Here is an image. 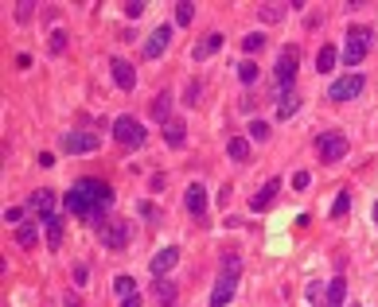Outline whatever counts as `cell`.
Returning a JSON list of instances; mask_svg holds the SVG:
<instances>
[{
  "label": "cell",
  "instance_id": "obj_22",
  "mask_svg": "<svg viewBox=\"0 0 378 307\" xmlns=\"http://www.w3.org/2000/svg\"><path fill=\"white\" fill-rule=\"evenodd\" d=\"M43 230H47V245L59 249L62 245V214H51L47 222H43Z\"/></svg>",
  "mask_w": 378,
  "mask_h": 307
},
{
  "label": "cell",
  "instance_id": "obj_13",
  "mask_svg": "<svg viewBox=\"0 0 378 307\" xmlns=\"http://www.w3.org/2000/svg\"><path fill=\"white\" fill-rule=\"evenodd\" d=\"M168 43H172V24H160L156 32L145 39V59H160V55L168 51Z\"/></svg>",
  "mask_w": 378,
  "mask_h": 307
},
{
  "label": "cell",
  "instance_id": "obj_23",
  "mask_svg": "<svg viewBox=\"0 0 378 307\" xmlns=\"http://www.w3.org/2000/svg\"><path fill=\"white\" fill-rule=\"evenodd\" d=\"M335 62H340V51L331 47V43H328V47H320V55H316V74H328Z\"/></svg>",
  "mask_w": 378,
  "mask_h": 307
},
{
  "label": "cell",
  "instance_id": "obj_38",
  "mask_svg": "<svg viewBox=\"0 0 378 307\" xmlns=\"http://www.w3.org/2000/svg\"><path fill=\"white\" fill-rule=\"evenodd\" d=\"M199 90H203V82H191V86H187V94H183V101H187V106H196V101H199Z\"/></svg>",
  "mask_w": 378,
  "mask_h": 307
},
{
  "label": "cell",
  "instance_id": "obj_43",
  "mask_svg": "<svg viewBox=\"0 0 378 307\" xmlns=\"http://www.w3.org/2000/svg\"><path fill=\"white\" fill-rule=\"evenodd\" d=\"M121 307H141V295H137V292H133V295H125Z\"/></svg>",
  "mask_w": 378,
  "mask_h": 307
},
{
  "label": "cell",
  "instance_id": "obj_8",
  "mask_svg": "<svg viewBox=\"0 0 378 307\" xmlns=\"http://www.w3.org/2000/svg\"><path fill=\"white\" fill-rule=\"evenodd\" d=\"M363 90H366V78H363V74H343L340 82H331L328 97L335 101V106H343V101H351V97H359Z\"/></svg>",
  "mask_w": 378,
  "mask_h": 307
},
{
  "label": "cell",
  "instance_id": "obj_40",
  "mask_svg": "<svg viewBox=\"0 0 378 307\" xmlns=\"http://www.w3.org/2000/svg\"><path fill=\"white\" fill-rule=\"evenodd\" d=\"M164 183H168V179H164V171H156V175L148 179V187H152V191H164Z\"/></svg>",
  "mask_w": 378,
  "mask_h": 307
},
{
  "label": "cell",
  "instance_id": "obj_25",
  "mask_svg": "<svg viewBox=\"0 0 378 307\" xmlns=\"http://www.w3.org/2000/svg\"><path fill=\"white\" fill-rule=\"evenodd\" d=\"M226 152H231L234 164H246V160H250V140H246V136H234V140L226 144Z\"/></svg>",
  "mask_w": 378,
  "mask_h": 307
},
{
  "label": "cell",
  "instance_id": "obj_30",
  "mask_svg": "<svg viewBox=\"0 0 378 307\" xmlns=\"http://www.w3.org/2000/svg\"><path fill=\"white\" fill-rule=\"evenodd\" d=\"M261 47H265V36H261V32H250V36L242 39V51H246V55H257Z\"/></svg>",
  "mask_w": 378,
  "mask_h": 307
},
{
  "label": "cell",
  "instance_id": "obj_7",
  "mask_svg": "<svg viewBox=\"0 0 378 307\" xmlns=\"http://www.w3.org/2000/svg\"><path fill=\"white\" fill-rule=\"evenodd\" d=\"M316 152L324 164H340L343 156H347V136L343 132H320L316 136Z\"/></svg>",
  "mask_w": 378,
  "mask_h": 307
},
{
  "label": "cell",
  "instance_id": "obj_42",
  "mask_svg": "<svg viewBox=\"0 0 378 307\" xmlns=\"http://www.w3.org/2000/svg\"><path fill=\"white\" fill-rule=\"evenodd\" d=\"M141 214H145L148 222H156V210H152V202H141Z\"/></svg>",
  "mask_w": 378,
  "mask_h": 307
},
{
  "label": "cell",
  "instance_id": "obj_12",
  "mask_svg": "<svg viewBox=\"0 0 378 307\" xmlns=\"http://www.w3.org/2000/svg\"><path fill=\"white\" fill-rule=\"evenodd\" d=\"M55 202H59V199H55V191H47V187H43V191H36V195L27 199V210L36 214L39 222H47L51 214H55Z\"/></svg>",
  "mask_w": 378,
  "mask_h": 307
},
{
  "label": "cell",
  "instance_id": "obj_5",
  "mask_svg": "<svg viewBox=\"0 0 378 307\" xmlns=\"http://www.w3.org/2000/svg\"><path fill=\"white\" fill-rule=\"evenodd\" d=\"M296 66H300V47H296V43H289V47L281 51L277 66H273L277 90H293V82H296Z\"/></svg>",
  "mask_w": 378,
  "mask_h": 307
},
{
  "label": "cell",
  "instance_id": "obj_45",
  "mask_svg": "<svg viewBox=\"0 0 378 307\" xmlns=\"http://www.w3.org/2000/svg\"><path fill=\"white\" fill-rule=\"evenodd\" d=\"M347 307H359V304H347Z\"/></svg>",
  "mask_w": 378,
  "mask_h": 307
},
{
  "label": "cell",
  "instance_id": "obj_37",
  "mask_svg": "<svg viewBox=\"0 0 378 307\" xmlns=\"http://www.w3.org/2000/svg\"><path fill=\"white\" fill-rule=\"evenodd\" d=\"M308 183H312L308 171H296V175H293V191H308Z\"/></svg>",
  "mask_w": 378,
  "mask_h": 307
},
{
  "label": "cell",
  "instance_id": "obj_28",
  "mask_svg": "<svg viewBox=\"0 0 378 307\" xmlns=\"http://www.w3.org/2000/svg\"><path fill=\"white\" fill-rule=\"evenodd\" d=\"M191 20H196V8H191L187 0H180V4H176V24H180V27H191Z\"/></svg>",
  "mask_w": 378,
  "mask_h": 307
},
{
  "label": "cell",
  "instance_id": "obj_10",
  "mask_svg": "<svg viewBox=\"0 0 378 307\" xmlns=\"http://www.w3.org/2000/svg\"><path fill=\"white\" fill-rule=\"evenodd\" d=\"M183 206H187V214L196 222H207V191H203V183H191L183 191Z\"/></svg>",
  "mask_w": 378,
  "mask_h": 307
},
{
  "label": "cell",
  "instance_id": "obj_3",
  "mask_svg": "<svg viewBox=\"0 0 378 307\" xmlns=\"http://www.w3.org/2000/svg\"><path fill=\"white\" fill-rule=\"evenodd\" d=\"M370 43H375V32L366 24H351L347 36H343V51H340V62L343 66H359V62L370 55Z\"/></svg>",
  "mask_w": 378,
  "mask_h": 307
},
{
  "label": "cell",
  "instance_id": "obj_14",
  "mask_svg": "<svg viewBox=\"0 0 378 307\" xmlns=\"http://www.w3.org/2000/svg\"><path fill=\"white\" fill-rule=\"evenodd\" d=\"M176 265H180V249L176 245H164L156 253V257L148 260V269H152V276H168L172 269H176Z\"/></svg>",
  "mask_w": 378,
  "mask_h": 307
},
{
  "label": "cell",
  "instance_id": "obj_36",
  "mask_svg": "<svg viewBox=\"0 0 378 307\" xmlns=\"http://www.w3.org/2000/svg\"><path fill=\"white\" fill-rule=\"evenodd\" d=\"M32 12H36V4H16V20H20V24H27Z\"/></svg>",
  "mask_w": 378,
  "mask_h": 307
},
{
  "label": "cell",
  "instance_id": "obj_20",
  "mask_svg": "<svg viewBox=\"0 0 378 307\" xmlns=\"http://www.w3.org/2000/svg\"><path fill=\"white\" fill-rule=\"evenodd\" d=\"M296 109H300V97H296V90H281V101H277V121L293 117Z\"/></svg>",
  "mask_w": 378,
  "mask_h": 307
},
{
  "label": "cell",
  "instance_id": "obj_33",
  "mask_svg": "<svg viewBox=\"0 0 378 307\" xmlns=\"http://www.w3.org/2000/svg\"><path fill=\"white\" fill-rule=\"evenodd\" d=\"M113 288H117V295L125 299V295L137 292V280H133V276H113Z\"/></svg>",
  "mask_w": 378,
  "mask_h": 307
},
{
  "label": "cell",
  "instance_id": "obj_16",
  "mask_svg": "<svg viewBox=\"0 0 378 307\" xmlns=\"http://www.w3.org/2000/svg\"><path fill=\"white\" fill-rule=\"evenodd\" d=\"M152 299H156L160 307H172L176 299H180V288H176L168 276H156V280H152Z\"/></svg>",
  "mask_w": 378,
  "mask_h": 307
},
{
  "label": "cell",
  "instance_id": "obj_35",
  "mask_svg": "<svg viewBox=\"0 0 378 307\" xmlns=\"http://www.w3.org/2000/svg\"><path fill=\"white\" fill-rule=\"evenodd\" d=\"M24 206H8V210H4V222H12V225H20V222H24Z\"/></svg>",
  "mask_w": 378,
  "mask_h": 307
},
{
  "label": "cell",
  "instance_id": "obj_6",
  "mask_svg": "<svg viewBox=\"0 0 378 307\" xmlns=\"http://www.w3.org/2000/svg\"><path fill=\"white\" fill-rule=\"evenodd\" d=\"M98 237H102V245L106 249H125L129 245V237H133V225H129V218H117V214H110V222L98 230Z\"/></svg>",
  "mask_w": 378,
  "mask_h": 307
},
{
  "label": "cell",
  "instance_id": "obj_24",
  "mask_svg": "<svg viewBox=\"0 0 378 307\" xmlns=\"http://www.w3.org/2000/svg\"><path fill=\"white\" fill-rule=\"evenodd\" d=\"M36 222H20V225H16V245H20V249H32V245H36Z\"/></svg>",
  "mask_w": 378,
  "mask_h": 307
},
{
  "label": "cell",
  "instance_id": "obj_32",
  "mask_svg": "<svg viewBox=\"0 0 378 307\" xmlns=\"http://www.w3.org/2000/svg\"><path fill=\"white\" fill-rule=\"evenodd\" d=\"M51 55H62V51H67V27H55V32H51Z\"/></svg>",
  "mask_w": 378,
  "mask_h": 307
},
{
  "label": "cell",
  "instance_id": "obj_15",
  "mask_svg": "<svg viewBox=\"0 0 378 307\" xmlns=\"http://www.w3.org/2000/svg\"><path fill=\"white\" fill-rule=\"evenodd\" d=\"M110 71H113V82H117V90H133L137 86V71H133V62L129 59H110Z\"/></svg>",
  "mask_w": 378,
  "mask_h": 307
},
{
  "label": "cell",
  "instance_id": "obj_44",
  "mask_svg": "<svg viewBox=\"0 0 378 307\" xmlns=\"http://www.w3.org/2000/svg\"><path fill=\"white\" fill-rule=\"evenodd\" d=\"M375 225H378V202H375Z\"/></svg>",
  "mask_w": 378,
  "mask_h": 307
},
{
  "label": "cell",
  "instance_id": "obj_29",
  "mask_svg": "<svg viewBox=\"0 0 378 307\" xmlns=\"http://www.w3.org/2000/svg\"><path fill=\"white\" fill-rule=\"evenodd\" d=\"M347 210H351V195H347V191H340V195H335V202H331V218H347Z\"/></svg>",
  "mask_w": 378,
  "mask_h": 307
},
{
  "label": "cell",
  "instance_id": "obj_11",
  "mask_svg": "<svg viewBox=\"0 0 378 307\" xmlns=\"http://www.w3.org/2000/svg\"><path fill=\"white\" fill-rule=\"evenodd\" d=\"M277 195H281V179L273 175V179H265V183H261V191L250 199V210H254V214H265L269 206H273V199H277Z\"/></svg>",
  "mask_w": 378,
  "mask_h": 307
},
{
  "label": "cell",
  "instance_id": "obj_27",
  "mask_svg": "<svg viewBox=\"0 0 378 307\" xmlns=\"http://www.w3.org/2000/svg\"><path fill=\"white\" fill-rule=\"evenodd\" d=\"M257 20H261V24H277V20H285V8H277V4H261V8H257Z\"/></svg>",
  "mask_w": 378,
  "mask_h": 307
},
{
  "label": "cell",
  "instance_id": "obj_17",
  "mask_svg": "<svg viewBox=\"0 0 378 307\" xmlns=\"http://www.w3.org/2000/svg\"><path fill=\"white\" fill-rule=\"evenodd\" d=\"M222 43H226V36H222V32H211L207 39H199V47L191 51V59H211L215 51H222Z\"/></svg>",
  "mask_w": 378,
  "mask_h": 307
},
{
  "label": "cell",
  "instance_id": "obj_18",
  "mask_svg": "<svg viewBox=\"0 0 378 307\" xmlns=\"http://www.w3.org/2000/svg\"><path fill=\"white\" fill-rule=\"evenodd\" d=\"M164 140H168V148H183V140H187V125L172 117L168 125H164Z\"/></svg>",
  "mask_w": 378,
  "mask_h": 307
},
{
  "label": "cell",
  "instance_id": "obj_1",
  "mask_svg": "<svg viewBox=\"0 0 378 307\" xmlns=\"http://www.w3.org/2000/svg\"><path fill=\"white\" fill-rule=\"evenodd\" d=\"M67 210L78 214L82 222L90 225H106L110 222V202H113V187L106 183V179H78L71 191H67Z\"/></svg>",
  "mask_w": 378,
  "mask_h": 307
},
{
  "label": "cell",
  "instance_id": "obj_31",
  "mask_svg": "<svg viewBox=\"0 0 378 307\" xmlns=\"http://www.w3.org/2000/svg\"><path fill=\"white\" fill-rule=\"evenodd\" d=\"M238 82H242V86H254L257 82V62L246 59L242 66H238Z\"/></svg>",
  "mask_w": 378,
  "mask_h": 307
},
{
  "label": "cell",
  "instance_id": "obj_4",
  "mask_svg": "<svg viewBox=\"0 0 378 307\" xmlns=\"http://www.w3.org/2000/svg\"><path fill=\"white\" fill-rule=\"evenodd\" d=\"M113 140L121 144V148H145L148 132H145V125L133 121V117H113Z\"/></svg>",
  "mask_w": 378,
  "mask_h": 307
},
{
  "label": "cell",
  "instance_id": "obj_26",
  "mask_svg": "<svg viewBox=\"0 0 378 307\" xmlns=\"http://www.w3.org/2000/svg\"><path fill=\"white\" fill-rule=\"evenodd\" d=\"M308 304H312V307H328V292H324V284H320V280H312V284H308Z\"/></svg>",
  "mask_w": 378,
  "mask_h": 307
},
{
  "label": "cell",
  "instance_id": "obj_2",
  "mask_svg": "<svg viewBox=\"0 0 378 307\" xmlns=\"http://www.w3.org/2000/svg\"><path fill=\"white\" fill-rule=\"evenodd\" d=\"M238 276H242V257L238 253H226L222 257V272L215 280V292H211V307H226L234 299V288H238Z\"/></svg>",
  "mask_w": 378,
  "mask_h": 307
},
{
  "label": "cell",
  "instance_id": "obj_39",
  "mask_svg": "<svg viewBox=\"0 0 378 307\" xmlns=\"http://www.w3.org/2000/svg\"><path fill=\"white\" fill-rule=\"evenodd\" d=\"M86 280H90V269H86V265H74V284H78V288H82Z\"/></svg>",
  "mask_w": 378,
  "mask_h": 307
},
{
  "label": "cell",
  "instance_id": "obj_34",
  "mask_svg": "<svg viewBox=\"0 0 378 307\" xmlns=\"http://www.w3.org/2000/svg\"><path fill=\"white\" fill-rule=\"evenodd\" d=\"M250 140H257V144L269 140V125L265 121H250Z\"/></svg>",
  "mask_w": 378,
  "mask_h": 307
},
{
  "label": "cell",
  "instance_id": "obj_19",
  "mask_svg": "<svg viewBox=\"0 0 378 307\" xmlns=\"http://www.w3.org/2000/svg\"><path fill=\"white\" fill-rule=\"evenodd\" d=\"M148 113H152L156 121H164V125H168V121H172V94H168V90L152 97V106H148Z\"/></svg>",
  "mask_w": 378,
  "mask_h": 307
},
{
  "label": "cell",
  "instance_id": "obj_21",
  "mask_svg": "<svg viewBox=\"0 0 378 307\" xmlns=\"http://www.w3.org/2000/svg\"><path fill=\"white\" fill-rule=\"evenodd\" d=\"M343 299H347V276H331V284H328V307H343Z\"/></svg>",
  "mask_w": 378,
  "mask_h": 307
},
{
  "label": "cell",
  "instance_id": "obj_41",
  "mask_svg": "<svg viewBox=\"0 0 378 307\" xmlns=\"http://www.w3.org/2000/svg\"><path fill=\"white\" fill-rule=\"evenodd\" d=\"M141 12H145V4H125V16H129V20H137Z\"/></svg>",
  "mask_w": 378,
  "mask_h": 307
},
{
  "label": "cell",
  "instance_id": "obj_9",
  "mask_svg": "<svg viewBox=\"0 0 378 307\" xmlns=\"http://www.w3.org/2000/svg\"><path fill=\"white\" fill-rule=\"evenodd\" d=\"M62 152L67 156L98 152V132H62Z\"/></svg>",
  "mask_w": 378,
  "mask_h": 307
}]
</instances>
